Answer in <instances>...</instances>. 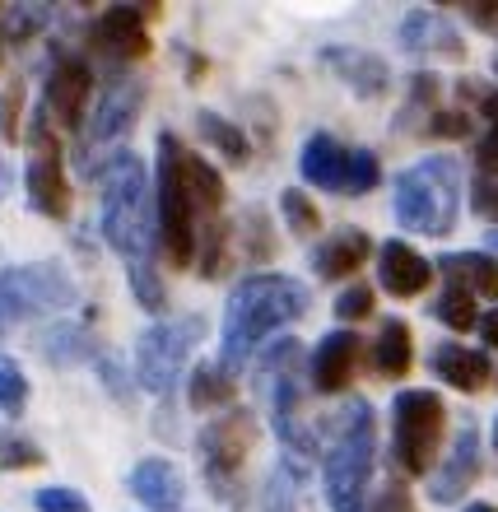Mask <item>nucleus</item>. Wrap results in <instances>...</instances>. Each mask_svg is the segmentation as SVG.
Returning <instances> with one entry per match:
<instances>
[{"mask_svg":"<svg viewBox=\"0 0 498 512\" xmlns=\"http://www.w3.org/2000/svg\"><path fill=\"white\" fill-rule=\"evenodd\" d=\"M312 308V289L294 275L280 270H252L233 284L229 303H224V331H219V368L238 373L252 364V354L261 345L280 336L289 322L308 317Z\"/></svg>","mask_w":498,"mask_h":512,"instance_id":"f257e3e1","label":"nucleus"},{"mask_svg":"<svg viewBox=\"0 0 498 512\" xmlns=\"http://www.w3.org/2000/svg\"><path fill=\"white\" fill-rule=\"evenodd\" d=\"M322 489L331 512H368L377 466V419L364 396H345L336 415L322 419Z\"/></svg>","mask_w":498,"mask_h":512,"instance_id":"f03ea898","label":"nucleus"},{"mask_svg":"<svg viewBox=\"0 0 498 512\" xmlns=\"http://www.w3.org/2000/svg\"><path fill=\"white\" fill-rule=\"evenodd\" d=\"M103 196H98V229L112 252L126 256V266L149 261L159 247L154 229V187H149V168L140 154L122 149L117 159L103 168Z\"/></svg>","mask_w":498,"mask_h":512,"instance_id":"7ed1b4c3","label":"nucleus"},{"mask_svg":"<svg viewBox=\"0 0 498 512\" xmlns=\"http://www.w3.org/2000/svg\"><path fill=\"white\" fill-rule=\"evenodd\" d=\"M466 177L452 154H424L391 177V215L415 238H452L461 219Z\"/></svg>","mask_w":498,"mask_h":512,"instance_id":"20e7f679","label":"nucleus"},{"mask_svg":"<svg viewBox=\"0 0 498 512\" xmlns=\"http://www.w3.org/2000/svg\"><path fill=\"white\" fill-rule=\"evenodd\" d=\"M256 387L266 396L270 429L280 438L284 457L303 461V466H308V457H322V438L303 419V340L294 336L270 340L261 359H256Z\"/></svg>","mask_w":498,"mask_h":512,"instance_id":"39448f33","label":"nucleus"},{"mask_svg":"<svg viewBox=\"0 0 498 512\" xmlns=\"http://www.w3.org/2000/svg\"><path fill=\"white\" fill-rule=\"evenodd\" d=\"M154 229H159V252L173 270H191L201 252V215L191 201L187 173H182V140L173 131H159V154H154Z\"/></svg>","mask_w":498,"mask_h":512,"instance_id":"423d86ee","label":"nucleus"},{"mask_svg":"<svg viewBox=\"0 0 498 512\" xmlns=\"http://www.w3.org/2000/svg\"><path fill=\"white\" fill-rule=\"evenodd\" d=\"M447 452V401L433 387H405L391 401V466L429 480Z\"/></svg>","mask_w":498,"mask_h":512,"instance_id":"0eeeda50","label":"nucleus"},{"mask_svg":"<svg viewBox=\"0 0 498 512\" xmlns=\"http://www.w3.org/2000/svg\"><path fill=\"white\" fill-rule=\"evenodd\" d=\"M256 443H261V419L247 405L219 410L210 424H201V433H196L201 475L219 503H229V508H243L247 503L243 471H247V457H252Z\"/></svg>","mask_w":498,"mask_h":512,"instance_id":"6e6552de","label":"nucleus"},{"mask_svg":"<svg viewBox=\"0 0 498 512\" xmlns=\"http://www.w3.org/2000/svg\"><path fill=\"white\" fill-rule=\"evenodd\" d=\"M140 108H145V80H135V75H117L98 94L94 112L80 131V145H75L80 177H103V168L122 154V140L140 122Z\"/></svg>","mask_w":498,"mask_h":512,"instance_id":"1a4fd4ad","label":"nucleus"},{"mask_svg":"<svg viewBox=\"0 0 498 512\" xmlns=\"http://www.w3.org/2000/svg\"><path fill=\"white\" fill-rule=\"evenodd\" d=\"M201 340H205L201 312H191V317H163V322L145 326L140 340H135V387L168 401Z\"/></svg>","mask_w":498,"mask_h":512,"instance_id":"9d476101","label":"nucleus"},{"mask_svg":"<svg viewBox=\"0 0 498 512\" xmlns=\"http://www.w3.org/2000/svg\"><path fill=\"white\" fill-rule=\"evenodd\" d=\"M75 280L61 261H28V266L0 270V336L28 317H52L75 308Z\"/></svg>","mask_w":498,"mask_h":512,"instance_id":"9b49d317","label":"nucleus"},{"mask_svg":"<svg viewBox=\"0 0 498 512\" xmlns=\"http://www.w3.org/2000/svg\"><path fill=\"white\" fill-rule=\"evenodd\" d=\"M24 191H28V210L42 219H66L70 215V182H66V159L56 145L52 117L33 112L28 126V163H24Z\"/></svg>","mask_w":498,"mask_h":512,"instance_id":"f8f14e48","label":"nucleus"},{"mask_svg":"<svg viewBox=\"0 0 498 512\" xmlns=\"http://www.w3.org/2000/svg\"><path fill=\"white\" fill-rule=\"evenodd\" d=\"M485 475V433H480V419L475 415H457V433H452V447L443 452V461L433 466L429 475V499L452 508L480 485Z\"/></svg>","mask_w":498,"mask_h":512,"instance_id":"ddd939ff","label":"nucleus"},{"mask_svg":"<svg viewBox=\"0 0 498 512\" xmlns=\"http://www.w3.org/2000/svg\"><path fill=\"white\" fill-rule=\"evenodd\" d=\"M89 94H94V75L84 66L80 56L70 52H56L52 66H47V80H42V103L38 108L52 117L56 126H66V131L80 135L84 131V108H89Z\"/></svg>","mask_w":498,"mask_h":512,"instance_id":"4468645a","label":"nucleus"},{"mask_svg":"<svg viewBox=\"0 0 498 512\" xmlns=\"http://www.w3.org/2000/svg\"><path fill=\"white\" fill-rule=\"evenodd\" d=\"M396 38L415 61H466V38L452 28V14H443V5L405 10Z\"/></svg>","mask_w":498,"mask_h":512,"instance_id":"2eb2a0df","label":"nucleus"},{"mask_svg":"<svg viewBox=\"0 0 498 512\" xmlns=\"http://www.w3.org/2000/svg\"><path fill=\"white\" fill-rule=\"evenodd\" d=\"M159 5H108L89 24V42L112 61H140L149 52V19Z\"/></svg>","mask_w":498,"mask_h":512,"instance_id":"dca6fc26","label":"nucleus"},{"mask_svg":"<svg viewBox=\"0 0 498 512\" xmlns=\"http://www.w3.org/2000/svg\"><path fill=\"white\" fill-rule=\"evenodd\" d=\"M364 354H368L364 336H354V331H345V326L326 331V336L317 340L312 359H308L312 391H317V396H336V391H345L354 382V373H359V364H364Z\"/></svg>","mask_w":498,"mask_h":512,"instance_id":"f3484780","label":"nucleus"},{"mask_svg":"<svg viewBox=\"0 0 498 512\" xmlns=\"http://www.w3.org/2000/svg\"><path fill=\"white\" fill-rule=\"evenodd\" d=\"M350 159L354 149L340 145L331 131H312L298 149V177L317 191H331V196H345L350 187Z\"/></svg>","mask_w":498,"mask_h":512,"instance_id":"a211bd4d","label":"nucleus"},{"mask_svg":"<svg viewBox=\"0 0 498 512\" xmlns=\"http://www.w3.org/2000/svg\"><path fill=\"white\" fill-rule=\"evenodd\" d=\"M126 489L145 512H182V503H187V475L168 457L135 461L131 475H126Z\"/></svg>","mask_w":498,"mask_h":512,"instance_id":"6ab92c4d","label":"nucleus"},{"mask_svg":"<svg viewBox=\"0 0 498 512\" xmlns=\"http://www.w3.org/2000/svg\"><path fill=\"white\" fill-rule=\"evenodd\" d=\"M433 275H438V266L410 243H401V238H387L377 247V284L391 298H419L433 284Z\"/></svg>","mask_w":498,"mask_h":512,"instance_id":"aec40b11","label":"nucleus"},{"mask_svg":"<svg viewBox=\"0 0 498 512\" xmlns=\"http://www.w3.org/2000/svg\"><path fill=\"white\" fill-rule=\"evenodd\" d=\"M94 312L84 317V322H75V317H61V322H47L38 331V340H33V350H38L42 364L52 368H80V364H94L98 354V336H94Z\"/></svg>","mask_w":498,"mask_h":512,"instance_id":"412c9836","label":"nucleus"},{"mask_svg":"<svg viewBox=\"0 0 498 512\" xmlns=\"http://www.w3.org/2000/svg\"><path fill=\"white\" fill-rule=\"evenodd\" d=\"M373 256H377V247L359 224H340L336 233H326L322 243L312 247V275L317 280H350Z\"/></svg>","mask_w":498,"mask_h":512,"instance_id":"4be33fe9","label":"nucleus"},{"mask_svg":"<svg viewBox=\"0 0 498 512\" xmlns=\"http://www.w3.org/2000/svg\"><path fill=\"white\" fill-rule=\"evenodd\" d=\"M322 66L336 75L354 98H382L391 89V66L377 52H364V47H322Z\"/></svg>","mask_w":498,"mask_h":512,"instance_id":"5701e85b","label":"nucleus"},{"mask_svg":"<svg viewBox=\"0 0 498 512\" xmlns=\"http://www.w3.org/2000/svg\"><path fill=\"white\" fill-rule=\"evenodd\" d=\"M429 368H433V378L447 382V387L461 391V396H480V391L494 387V378H498L494 359H489L485 350H475V345H457V340L438 345V350L429 354Z\"/></svg>","mask_w":498,"mask_h":512,"instance_id":"b1692460","label":"nucleus"},{"mask_svg":"<svg viewBox=\"0 0 498 512\" xmlns=\"http://www.w3.org/2000/svg\"><path fill=\"white\" fill-rule=\"evenodd\" d=\"M368 368L387 382L410 378V368H415V331H410V322L387 317L377 326V336L368 340Z\"/></svg>","mask_w":498,"mask_h":512,"instance_id":"393cba45","label":"nucleus"},{"mask_svg":"<svg viewBox=\"0 0 498 512\" xmlns=\"http://www.w3.org/2000/svg\"><path fill=\"white\" fill-rule=\"evenodd\" d=\"M443 89H447V84H443V75H438V70H410V80H405V103H401V112H396L391 131H396V135H410V131L424 135V126H429L433 117L447 108Z\"/></svg>","mask_w":498,"mask_h":512,"instance_id":"a878e982","label":"nucleus"},{"mask_svg":"<svg viewBox=\"0 0 498 512\" xmlns=\"http://www.w3.org/2000/svg\"><path fill=\"white\" fill-rule=\"evenodd\" d=\"M438 275H443L447 284H457V289H466L471 298H494L498 303V256L494 252H443L438 261Z\"/></svg>","mask_w":498,"mask_h":512,"instance_id":"bb28decb","label":"nucleus"},{"mask_svg":"<svg viewBox=\"0 0 498 512\" xmlns=\"http://www.w3.org/2000/svg\"><path fill=\"white\" fill-rule=\"evenodd\" d=\"M196 135H201V140L215 149V154H224L233 168H243V163L252 159V140L243 135V126L229 122V117H219L215 108H201V112H196Z\"/></svg>","mask_w":498,"mask_h":512,"instance_id":"cd10ccee","label":"nucleus"},{"mask_svg":"<svg viewBox=\"0 0 498 512\" xmlns=\"http://www.w3.org/2000/svg\"><path fill=\"white\" fill-rule=\"evenodd\" d=\"M303 485H308V466L280 457L261 489V512H303Z\"/></svg>","mask_w":498,"mask_h":512,"instance_id":"c85d7f7f","label":"nucleus"},{"mask_svg":"<svg viewBox=\"0 0 498 512\" xmlns=\"http://www.w3.org/2000/svg\"><path fill=\"white\" fill-rule=\"evenodd\" d=\"M233 396H238V382L224 373L219 364H196L187 378V405L191 410H233Z\"/></svg>","mask_w":498,"mask_h":512,"instance_id":"c756f323","label":"nucleus"},{"mask_svg":"<svg viewBox=\"0 0 498 512\" xmlns=\"http://www.w3.org/2000/svg\"><path fill=\"white\" fill-rule=\"evenodd\" d=\"M480 298H471L466 289H457V284H443V294L433 298V317L452 331V336H466V331H475L480 326V308H475Z\"/></svg>","mask_w":498,"mask_h":512,"instance_id":"7c9ffc66","label":"nucleus"},{"mask_svg":"<svg viewBox=\"0 0 498 512\" xmlns=\"http://www.w3.org/2000/svg\"><path fill=\"white\" fill-rule=\"evenodd\" d=\"M52 24V5H0V38L5 42H33Z\"/></svg>","mask_w":498,"mask_h":512,"instance_id":"2f4dec72","label":"nucleus"},{"mask_svg":"<svg viewBox=\"0 0 498 512\" xmlns=\"http://www.w3.org/2000/svg\"><path fill=\"white\" fill-rule=\"evenodd\" d=\"M280 215H284V224H289V233H298V238H317V233H322V210H317V201H312L303 187L280 191Z\"/></svg>","mask_w":498,"mask_h":512,"instance_id":"473e14b6","label":"nucleus"},{"mask_svg":"<svg viewBox=\"0 0 498 512\" xmlns=\"http://www.w3.org/2000/svg\"><path fill=\"white\" fill-rule=\"evenodd\" d=\"M126 280H131L135 303H140L149 317H159V322H163V308H168V289H163V280L154 275V266H149V261H135V266H126Z\"/></svg>","mask_w":498,"mask_h":512,"instance_id":"72a5a7b5","label":"nucleus"},{"mask_svg":"<svg viewBox=\"0 0 498 512\" xmlns=\"http://www.w3.org/2000/svg\"><path fill=\"white\" fill-rule=\"evenodd\" d=\"M457 103L471 112V117H480L489 131H498V84H489V80H457Z\"/></svg>","mask_w":498,"mask_h":512,"instance_id":"f704fd0d","label":"nucleus"},{"mask_svg":"<svg viewBox=\"0 0 498 512\" xmlns=\"http://www.w3.org/2000/svg\"><path fill=\"white\" fill-rule=\"evenodd\" d=\"M336 322L350 331L354 322H364V317H373V308H377V294H373V284H364V280H354V284H345L336 294Z\"/></svg>","mask_w":498,"mask_h":512,"instance_id":"c9c22d12","label":"nucleus"},{"mask_svg":"<svg viewBox=\"0 0 498 512\" xmlns=\"http://www.w3.org/2000/svg\"><path fill=\"white\" fill-rule=\"evenodd\" d=\"M28 405V378L24 368L14 364V359H0V415L5 419H19Z\"/></svg>","mask_w":498,"mask_h":512,"instance_id":"e433bc0d","label":"nucleus"},{"mask_svg":"<svg viewBox=\"0 0 498 512\" xmlns=\"http://www.w3.org/2000/svg\"><path fill=\"white\" fill-rule=\"evenodd\" d=\"M382 182V159H377L373 149L354 145V159H350V187H345V201H359L368 191Z\"/></svg>","mask_w":498,"mask_h":512,"instance_id":"4c0bfd02","label":"nucleus"},{"mask_svg":"<svg viewBox=\"0 0 498 512\" xmlns=\"http://www.w3.org/2000/svg\"><path fill=\"white\" fill-rule=\"evenodd\" d=\"M42 447L33 438H19V433L0 429V471H28V466H42Z\"/></svg>","mask_w":498,"mask_h":512,"instance_id":"58836bf2","label":"nucleus"},{"mask_svg":"<svg viewBox=\"0 0 498 512\" xmlns=\"http://www.w3.org/2000/svg\"><path fill=\"white\" fill-rule=\"evenodd\" d=\"M243 229L247 233H233V238H247V266H261L275 256V238H270V219L261 210H247L243 215Z\"/></svg>","mask_w":498,"mask_h":512,"instance_id":"ea45409f","label":"nucleus"},{"mask_svg":"<svg viewBox=\"0 0 498 512\" xmlns=\"http://www.w3.org/2000/svg\"><path fill=\"white\" fill-rule=\"evenodd\" d=\"M94 368H98V378H103V391H108L112 401H117V405H131V401H135V391H140V387H135V378L126 373L122 359H112V354H98Z\"/></svg>","mask_w":498,"mask_h":512,"instance_id":"a19ab883","label":"nucleus"},{"mask_svg":"<svg viewBox=\"0 0 498 512\" xmlns=\"http://www.w3.org/2000/svg\"><path fill=\"white\" fill-rule=\"evenodd\" d=\"M368 512H419V508H415L410 485H405L401 475H391V480H382V485L368 494Z\"/></svg>","mask_w":498,"mask_h":512,"instance_id":"79ce46f5","label":"nucleus"},{"mask_svg":"<svg viewBox=\"0 0 498 512\" xmlns=\"http://www.w3.org/2000/svg\"><path fill=\"white\" fill-rule=\"evenodd\" d=\"M33 508L38 512H94V503L70 485H42L38 494H33Z\"/></svg>","mask_w":498,"mask_h":512,"instance_id":"37998d69","label":"nucleus"},{"mask_svg":"<svg viewBox=\"0 0 498 512\" xmlns=\"http://www.w3.org/2000/svg\"><path fill=\"white\" fill-rule=\"evenodd\" d=\"M475 131V117L461 103H452V108H443L438 117H433L429 126H424V135H433V140H466V135Z\"/></svg>","mask_w":498,"mask_h":512,"instance_id":"c03bdc74","label":"nucleus"},{"mask_svg":"<svg viewBox=\"0 0 498 512\" xmlns=\"http://www.w3.org/2000/svg\"><path fill=\"white\" fill-rule=\"evenodd\" d=\"M443 10H457L461 19H471L475 28H485V33H498V0H452Z\"/></svg>","mask_w":498,"mask_h":512,"instance_id":"a18cd8bd","label":"nucleus"},{"mask_svg":"<svg viewBox=\"0 0 498 512\" xmlns=\"http://www.w3.org/2000/svg\"><path fill=\"white\" fill-rule=\"evenodd\" d=\"M471 210L485 219V224H498V182L494 177H480V173L471 177Z\"/></svg>","mask_w":498,"mask_h":512,"instance_id":"49530a36","label":"nucleus"},{"mask_svg":"<svg viewBox=\"0 0 498 512\" xmlns=\"http://www.w3.org/2000/svg\"><path fill=\"white\" fill-rule=\"evenodd\" d=\"M471 159H475V173H480V177H494V182H498V131L475 135Z\"/></svg>","mask_w":498,"mask_h":512,"instance_id":"de8ad7c7","label":"nucleus"},{"mask_svg":"<svg viewBox=\"0 0 498 512\" xmlns=\"http://www.w3.org/2000/svg\"><path fill=\"white\" fill-rule=\"evenodd\" d=\"M19 98H24L19 84H10V89L0 94V135H5V145L19 140Z\"/></svg>","mask_w":498,"mask_h":512,"instance_id":"09e8293b","label":"nucleus"},{"mask_svg":"<svg viewBox=\"0 0 498 512\" xmlns=\"http://www.w3.org/2000/svg\"><path fill=\"white\" fill-rule=\"evenodd\" d=\"M475 331H480V340L494 350V345H498V303L489 312H480V326H475Z\"/></svg>","mask_w":498,"mask_h":512,"instance_id":"8fccbe9b","label":"nucleus"},{"mask_svg":"<svg viewBox=\"0 0 498 512\" xmlns=\"http://www.w3.org/2000/svg\"><path fill=\"white\" fill-rule=\"evenodd\" d=\"M461 512H498V503H489V499H480V503H466Z\"/></svg>","mask_w":498,"mask_h":512,"instance_id":"3c124183","label":"nucleus"},{"mask_svg":"<svg viewBox=\"0 0 498 512\" xmlns=\"http://www.w3.org/2000/svg\"><path fill=\"white\" fill-rule=\"evenodd\" d=\"M5 191H10V163L0 159V196H5Z\"/></svg>","mask_w":498,"mask_h":512,"instance_id":"603ef678","label":"nucleus"},{"mask_svg":"<svg viewBox=\"0 0 498 512\" xmlns=\"http://www.w3.org/2000/svg\"><path fill=\"white\" fill-rule=\"evenodd\" d=\"M485 252H494V256H498V229H489V233H485Z\"/></svg>","mask_w":498,"mask_h":512,"instance_id":"864d4df0","label":"nucleus"},{"mask_svg":"<svg viewBox=\"0 0 498 512\" xmlns=\"http://www.w3.org/2000/svg\"><path fill=\"white\" fill-rule=\"evenodd\" d=\"M489 443H494V457H498V415H494V429H489Z\"/></svg>","mask_w":498,"mask_h":512,"instance_id":"5fc2aeb1","label":"nucleus"},{"mask_svg":"<svg viewBox=\"0 0 498 512\" xmlns=\"http://www.w3.org/2000/svg\"><path fill=\"white\" fill-rule=\"evenodd\" d=\"M494 75H498V61H494Z\"/></svg>","mask_w":498,"mask_h":512,"instance_id":"6e6d98bb","label":"nucleus"},{"mask_svg":"<svg viewBox=\"0 0 498 512\" xmlns=\"http://www.w3.org/2000/svg\"><path fill=\"white\" fill-rule=\"evenodd\" d=\"M494 387H498V378H494Z\"/></svg>","mask_w":498,"mask_h":512,"instance_id":"4d7b16f0","label":"nucleus"},{"mask_svg":"<svg viewBox=\"0 0 498 512\" xmlns=\"http://www.w3.org/2000/svg\"><path fill=\"white\" fill-rule=\"evenodd\" d=\"M0 42H5V38H0Z\"/></svg>","mask_w":498,"mask_h":512,"instance_id":"13d9d810","label":"nucleus"},{"mask_svg":"<svg viewBox=\"0 0 498 512\" xmlns=\"http://www.w3.org/2000/svg\"><path fill=\"white\" fill-rule=\"evenodd\" d=\"M494 38H498V33H494Z\"/></svg>","mask_w":498,"mask_h":512,"instance_id":"bf43d9fd","label":"nucleus"}]
</instances>
